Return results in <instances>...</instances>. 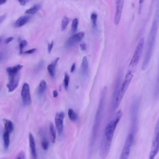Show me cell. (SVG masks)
Instances as JSON below:
<instances>
[{
  "mask_svg": "<svg viewBox=\"0 0 159 159\" xmlns=\"http://www.w3.org/2000/svg\"><path fill=\"white\" fill-rule=\"evenodd\" d=\"M78 25V20L77 18H74L72 20L71 24V30L73 32L76 31Z\"/></svg>",
  "mask_w": 159,
  "mask_h": 159,
  "instance_id": "obj_27",
  "label": "cell"
},
{
  "mask_svg": "<svg viewBox=\"0 0 159 159\" xmlns=\"http://www.w3.org/2000/svg\"><path fill=\"white\" fill-rule=\"evenodd\" d=\"M75 64L74 63L72 64L70 69V71L71 73H73L75 69Z\"/></svg>",
  "mask_w": 159,
  "mask_h": 159,
  "instance_id": "obj_37",
  "label": "cell"
},
{
  "mask_svg": "<svg viewBox=\"0 0 159 159\" xmlns=\"http://www.w3.org/2000/svg\"><path fill=\"white\" fill-rule=\"evenodd\" d=\"M68 115L70 120L75 121L77 119V116L74 111L71 108H69L68 111Z\"/></svg>",
  "mask_w": 159,
  "mask_h": 159,
  "instance_id": "obj_24",
  "label": "cell"
},
{
  "mask_svg": "<svg viewBox=\"0 0 159 159\" xmlns=\"http://www.w3.org/2000/svg\"><path fill=\"white\" fill-rule=\"evenodd\" d=\"M7 14H5L4 15L0 17V22L1 23L5 19L7 16Z\"/></svg>",
  "mask_w": 159,
  "mask_h": 159,
  "instance_id": "obj_35",
  "label": "cell"
},
{
  "mask_svg": "<svg viewBox=\"0 0 159 159\" xmlns=\"http://www.w3.org/2000/svg\"><path fill=\"white\" fill-rule=\"evenodd\" d=\"M159 18V11H157L150 31L149 39H148V47L145 54V58L142 64V65L145 67L147 66L149 63L153 51L154 44L157 29Z\"/></svg>",
  "mask_w": 159,
  "mask_h": 159,
  "instance_id": "obj_1",
  "label": "cell"
},
{
  "mask_svg": "<svg viewBox=\"0 0 159 159\" xmlns=\"http://www.w3.org/2000/svg\"><path fill=\"white\" fill-rule=\"evenodd\" d=\"M80 46L81 50L82 51H84L86 49V45L85 43H82L80 45Z\"/></svg>",
  "mask_w": 159,
  "mask_h": 159,
  "instance_id": "obj_34",
  "label": "cell"
},
{
  "mask_svg": "<svg viewBox=\"0 0 159 159\" xmlns=\"http://www.w3.org/2000/svg\"><path fill=\"white\" fill-rule=\"evenodd\" d=\"M36 50V48H34L25 52L24 53L26 54H31L34 52Z\"/></svg>",
  "mask_w": 159,
  "mask_h": 159,
  "instance_id": "obj_32",
  "label": "cell"
},
{
  "mask_svg": "<svg viewBox=\"0 0 159 159\" xmlns=\"http://www.w3.org/2000/svg\"><path fill=\"white\" fill-rule=\"evenodd\" d=\"M65 115L63 111H60L56 113L55 116L56 126L59 134H61L63 128V120Z\"/></svg>",
  "mask_w": 159,
  "mask_h": 159,
  "instance_id": "obj_12",
  "label": "cell"
},
{
  "mask_svg": "<svg viewBox=\"0 0 159 159\" xmlns=\"http://www.w3.org/2000/svg\"><path fill=\"white\" fill-rule=\"evenodd\" d=\"M112 141L103 137L100 146V156L102 159H104L109 152Z\"/></svg>",
  "mask_w": 159,
  "mask_h": 159,
  "instance_id": "obj_8",
  "label": "cell"
},
{
  "mask_svg": "<svg viewBox=\"0 0 159 159\" xmlns=\"http://www.w3.org/2000/svg\"><path fill=\"white\" fill-rule=\"evenodd\" d=\"M59 57H57L49 64L47 67V69L50 76L54 78L55 75L56 67Z\"/></svg>",
  "mask_w": 159,
  "mask_h": 159,
  "instance_id": "obj_15",
  "label": "cell"
},
{
  "mask_svg": "<svg viewBox=\"0 0 159 159\" xmlns=\"http://www.w3.org/2000/svg\"><path fill=\"white\" fill-rule=\"evenodd\" d=\"M29 138L31 159H37L35 140L33 136L31 133H29Z\"/></svg>",
  "mask_w": 159,
  "mask_h": 159,
  "instance_id": "obj_14",
  "label": "cell"
},
{
  "mask_svg": "<svg viewBox=\"0 0 159 159\" xmlns=\"http://www.w3.org/2000/svg\"><path fill=\"white\" fill-rule=\"evenodd\" d=\"M144 42V39L142 37L140 39L136 47L130 62V66H134L137 65L142 53Z\"/></svg>",
  "mask_w": 159,
  "mask_h": 159,
  "instance_id": "obj_7",
  "label": "cell"
},
{
  "mask_svg": "<svg viewBox=\"0 0 159 159\" xmlns=\"http://www.w3.org/2000/svg\"><path fill=\"white\" fill-rule=\"evenodd\" d=\"M3 121L4 125V130L11 133L14 129L13 124L12 122L9 120L4 119Z\"/></svg>",
  "mask_w": 159,
  "mask_h": 159,
  "instance_id": "obj_19",
  "label": "cell"
},
{
  "mask_svg": "<svg viewBox=\"0 0 159 159\" xmlns=\"http://www.w3.org/2000/svg\"><path fill=\"white\" fill-rule=\"evenodd\" d=\"M69 21V19L67 17L64 16L62 20L61 28L62 31H64L66 29Z\"/></svg>",
  "mask_w": 159,
  "mask_h": 159,
  "instance_id": "obj_25",
  "label": "cell"
},
{
  "mask_svg": "<svg viewBox=\"0 0 159 159\" xmlns=\"http://www.w3.org/2000/svg\"><path fill=\"white\" fill-rule=\"evenodd\" d=\"M106 88H105L102 91L100 98L99 104L98 105L97 112L95 115L94 122L93 127L91 138L93 139H96L98 130L100 124V120L103 107L104 99L106 92Z\"/></svg>",
  "mask_w": 159,
  "mask_h": 159,
  "instance_id": "obj_4",
  "label": "cell"
},
{
  "mask_svg": "<svg viewBox=\"0 0 159 159\" xmlns=\"http://www.w3.org/2000/svg\"><path fill=\"white\" fill-rule=\"evenodd\" d=\"M70 80V77L69 75L65 73L64 79V84L65 89L67 90L68 88Z\"/></svg>",
  "mask_w": 159,
  "mask_h": 159,
  "instance_id": "obj_28",
  "label": "cell"
},
{
  "mask_svg": "<svg viewBox=\"0 0 159 159\" xmlns=\"http://www.w3.org/2000/svg\"><path fill=\"white\" fill-rule=\"evenodd\" d=\"M23 156V155H22V157H21V156H20L18 157L19 158V159H23V158L22 157H22Z\"/></svg>",
  "mask_w": 159,
  "mask_h": 159,
  "instance_id": "obj_40",
  "label": "cell"
},
{
  "mask_svg": "<svg viewBox=\"0 0 159 159\" xmlns=\"http://www.w3.org/2000/svg\"><path fill=\"white\" fill-rule=\"evenodd\" d=\"M41 7L39 4H36L33 5L29 9L27 10L25 13L27 14H33L37 12Z\"/></svg>",
  "mask_w": 159,
  "mask_h": 159,
  "instance_id": "obj_22",
  "label": "cell"
},
{
  "mask_svg": "<svg viewBox=\"0 0 159 159\" xmlns=\"http://www.w3.org/2000/svg\"><path fill=\"white\" fill-rule=\"evenodd\" d=\"M23 67V66L18 64L16 66L9 67L6 69L8 76L19 74V71Z\"/></svg>",
  "mask_w": 159,
  "mask_h": 159,
  "instance_id": "obj_16",
  "label": "cell"
},
{
  "mask_svg": "<svg viewBox=\"0 0 159 159\" xmlns=\"http://www.w3.org/2000/svg\"><path fill=\"white\" fill-rule=\"evenodd\" d=\"M159 151V117L157 120L154 129L151 148L148 159H154Z\"/></svg>",
  "mask_w": 159,
  "mask_h": 159,
  "instance_id": "obj_5",
  "label": "cell"
},
{
  "mask_svg": "<svg viewBox=\"0 0 159 159\" xmlns=\"http://www.w3.org/2000/svg\"><path fill=\"white\" fill-rule=\"evenodd\" d=\"M81 72L82 76L85 77L88 74L89 65L86 56L83 57L81 64Z\"/></svg>",
  "mask_w": 159,
  "mask_h": 159,
  "instance_id": "obj_17",
  "label": "cell"
},
{
  "mask_svg": "<svg viewBox=\"0 0 159 159\" xmlns=\"http://www.w3.org/2000/svg\"><path fill=\"white\" fill-rule=\"evenodd\" d=\"M134 135L131 133L125 139L119 159H128L134 141Z\"/></svg>",
  "mask_w": 159,
  "mask_h": 159,
  "instance_id": "obj_6",
  "label": "cell"
},
{
  "mask_svg": "<svg viewBox=\"0 0 159 159\" xmlns=\"http://www.w3.org/2000/svg\"><path fill=\"white\" fill-rule=\"evenodd\" d=\"M90 17L92 21L93 26H96V21L97 19V14L95 13H93L91 15Z\"/></svg>",
  "mask_w": 159,
  "mask_h": 159,
  "instance_id": "obj_30",
  "label": "cell"
},
{
  "mask_svg": "<svg viewBox=\"0 0 159 159\" xmlns=\"http://www.w3.org/2000/svg\"><path fill=\"white\" fill-rule=\"evenodd\" d=\"M6 2V0H2V1H0V4L1 5H2V4H4V3H5Z\"/></svg>",
  "mask_w": 159,
  "mask_h": 159,
  "instance_id": "obj_39",
  "label": "cell"
},
{
  "mask_svg": "<svg viewBox=\"0 0 159 159\" xmlns=\"http://www.w3.org/2000/svg\"><path fill=\"white\" fill-rule=\"evenodd\" d=\"M133 76L132 72L129 71L124 78V80L118 89L114 102L113 103L115 109L117 108L119 106Z\"/></svg>",
  "mask_w": 159,
  "mask_h": 159,
  "instance_id": "obj_2",
  "label": "cell"
},
{
  "mask_svg": "<svg viewBox=\"0 0 159 159\" xmlns=\"http://www.w3.org/2000/svg\"><path fill=\"white\" fill-rule=\"evenodd\" d=\"M124 1L118 0L116 1V11L114 18V23L115 25H118L120 20L123 6Z\"/></svg>",
  "mask_w": 159,
  "mask_h": 159,
  "instance_id": "obj_13",
  "label": "cell"
},
{
  "mask_svg": "<svg viewBox=\"0 0 159 159\" xmlns=\"http://www.w3.org/2000/svg\"><path fill=\"white\" fill-rule=\"evenodd\" d=\"M41 145L43 149L44 150H47L49 147V143L46 138L44 137H42L41 141Z\"/></svg>",
  "mask_w": 159,
  "mask_h": 159,
  "instance_id": "obj_26",
  "label": "cell"
},
{
  "mask_svg": "<svg viewBox=\"0 0 159 159\" xmlns=\"http://www.w3.org/2000/svg\"><path fill=\"white\" fill-rule=\"evenodd\" d=\"M27 42L25 40L21 41L19 44V51L20 54L23 52V50L24 47L27 44Z\"/></svg>",
  "mask_w": 159,
  "mask_h": 159,
  "instance_id": "obj_29",
  "label": "cell"
},
{
  "mask_svg": "<svg viewBox=\"0 0 159 159\" xmlns=\"http://www.w3.org/2000/svg\"><path fill=\"white\" fill-rule=\"evenodd\" d=\"M49 131L51 140L52 142L54 143L56 140V135L54 126L52 123L50 124Z\"/></svg>",
  "mask_w": 159,
  "mask_h": 159,
  "instance_id": "obj_23",
  "label": "cell"
},
{
  "mask_svg": "<svg viewBox=\"0 0 159 159\" xmlns=\"http://www.w3.org/2000/svg\"><path fill=\"white\" fill-rule=\"evenodd\" d=\"M140 105V99L136 97L132 101L130 107L131 133L134 136L136 132L138 125V113Z\"/></svg>",
  "mask_w": 159,
  "mask_h": 159,
  "instance_id": "obj_3",
  "label": "cell"
},
{
  "mask_svg": "<svg viewBox=\"0 0 159 159\" xmlns=\"http://www.w3.org/2000/svg\"><path fill=\"white\" fill-rule=\"evenodd\" d=\"M22 6H24L25 5L26 3L28 2L29 1L28 0H18Z\"/></svg>",
  "mask_w": 159,
  "mask_h": 159,
  "instance_id": "obj_36",
  "label": "cell"
},
{
  "mask_svg": "<svg viewBox=\"0 0 159 159\" xmlns=\"http://www.w3.org/2000/svg\"><path fill=\"white\" fill-rule=\"evenodd\" d=\"M9 81L7 86L9 92L14 90L18 87L20 79L19 74L9 76Z\"/></svg>",
  "mask_w": 159,
  "mask_h": 159,
  "instance_id": "obj_11",
  "label": "cell"
},
{
  "mask_svg": "<svg viewBox=\"0 0 159 159\" xmlns=\"http://www.w3.org/2000/svg\"><path fill=\"white\" fill-rule=\"evenodd\" d=\"M21 95L23 105L25 106L30 105L31 103V99L29 85L27 83H25L24 84Z\"/></svg>",
  "mask_w": 159,
  "mask_h": 159,
  "instance_id": "obj_9",
  "label": "cell"
},
{
  "mask_svg": "<svg viewBox=\"0 0 159 159\" xmlns=\"http://www.w3.org/2000/svg\"><path fill=\"white\" fill-rule=\"evenodd\" d=\"M30 17L28 16H23L19 17L16 21L14 25L19 27L27 23L30 20Z\"/></svg>",
  "mask_w": 159,
  "mask_h": 159,
  "instance_id": "obj_18",
  "label": "cell"
},
{
  "mask_svg": "<svg viewBox=\"0 0 159 159\" xmlns=\"http://www.w3.org/2000/svg\"><path fill=\"white\" fill-rule=\"evenodd\" d=\"M47 83L45 80H43L40 82L37 90L38 95L40 96L44 93L46 89Z\"/></svg>",
  "mask_w": 159,
  "mask_h": 159,
  "instance_id": "obj_21",
  "label": "cell"
},
{
  "mask_svg": "<svg viewBox=\"0 0 159 159\" xmlns=\"http://www.w3.org/2000/svg\"><path fill=\"white\" fill-rule=\"evenodd\" d=\"M85 33L83 31L80 32L72 35L66 40V45L68 47L74 46L75 43L81 41Z\"/></svg>",
  "mask_w": 159,
  "mask_h": 159,
  "instance_id": "obj_10",
  "label": "cell"
},
{
  "mask_svg": "<svg viewBox=\"0 0 159 159\" xmlns=\"http://www.w3.org/2000/svg\"><path fill=\"white\" fill-rule=\"evenodd\" d=\"M9 132L4 131L3 134V139L4 148L6 150L8 149L9 145Z\"/></svg>",
  "mask_w": 159,
  "mask_h": 159,
  "instance_id": "obj_20",
  "label": "cell"
},
{
  "mask_svg": "<svg viewBox=\"0 0 159 159\" xmlns=\"http://www.w3.org/2000/svg\"><path fill=\"white\" fill-rule=\"evenodd\" d=\"M53 45V41H52L50 43H49L48 45V50L49 53H50L52 49V48Z\"/></svg>",
  "mask_w": 159,
  "mask_h": 159,
  "instance_id": "obj_31",
  "label": "cell"
},
{
  "mask_svg": "<svg viewBox=\"0 0 159 159\" xmlns=\"http://www.w3.org/2000/svg\"><path fill=\"white\" fill-rule=\"evenodd\" d=\"M53 97L55 98L57 97L58 96V94L57 91L56 90H54L53 91Z\"/></svg>",
  "mask_w": 159,
  "mask_h": 159,
  "instance_id": "obj_38",
  "label": "cell"
},
{
  "mask_svg": "<svg viewBox=\"0 0 159 159\" xmlns=\"http://www.w3.org/2000/svg\"><path fill=\"white\" fill-rule=\"evenodd\" d=\"M16 159H19V157H18V158H17Z\"/></svg>",
  "mask_w": 159,
  "mask_h": 159,
  "instance_id": "obj_41",
  "label": "cell"
},
{
  "mask_svg": "<svg viewBox=\"0 0 159 159\" xmlns=\"http://www.w3.org/2000/svg\"><path fill=\"white\" fill-rule=\"evenodd\" d=\"M13 38L12 37H9L6 39L5 41V43L6 44H7L11 42L13 40Z\"/></svg>",
  "mask_w": 159,
  "mask_h": 159,
  "instance_id": "obj_33",
  "label": "cell"
}]
</instances>
